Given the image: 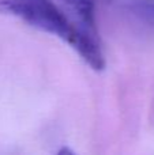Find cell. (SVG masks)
<instances>
[{
	"instance_id": "6da1fadb",
	"label": "cell",
	"mask_w": 154,
	"mask_h": 155,
	"mask_svg": "<svg viewBox=\"0 0 154 155\" xmlns=\"http://www.w3.org/2000/svg\"><path fill=\"white\" fill-rule=\"evenodd\" d=\"M0 12L67 42L93 70L101 71L105 67L100 44L90 33L72 23L53 0H0Z\"/></svg>"
},
{
	"instance_id": "7a4b0ae2",
	"label": "cell",
	"mask_w": 154,
	"mask_h": 155,
	"mask_svg": "<svg viewBox=\"0 0 154 155\" xmlns=\"http://www.w3.org/2000/svg\"><path fill=\"white\" fill-rule=\"evenodd\" d=\"M124 8L138 26L154 33V0H127Z\"/></svg>"
},
{
	"instance_id": "3957f363",
	"label": "cell",
	"mask_w": 154,
	"mask_h": 155,
	"mask_svg": "<svg viewBox=\"0 0 154 155\" xmlns=\"http://www.w3.org/2000/svg\"><path fill=\"white\" fill-rule=\"evenodd\" d=\"M87 27H94L95 0H63Z\"/></svg>"
}]
</instances>
